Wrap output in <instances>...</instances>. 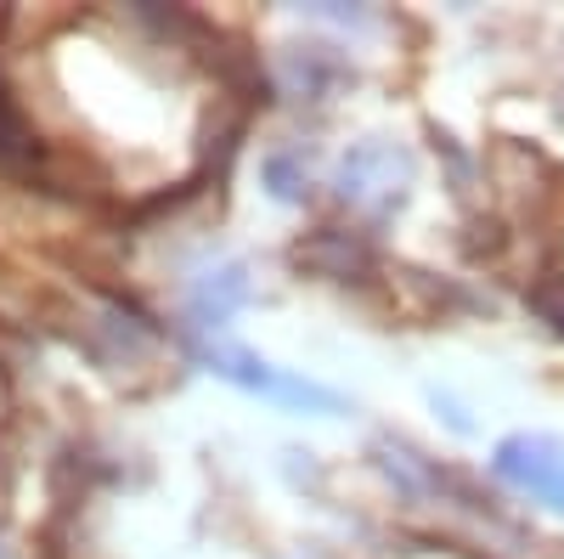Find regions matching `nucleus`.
Listing matches in <instances>:
<instances>
[{"label": "nucleus", "mask_w": 564, "mask_h": 559, "mask_svg": "<svg viewBox=\"0 0 564 559\" xmlns=\"http://www.w3.org/2000/svg\"><path fill=\"white\" fill-rule=\"evenodd\" d=\"M209 367L220 373V379H231V385H243V390H265V396L294 401V407H322V412H334V407H339V396H334V390H322V385H311V379H294V373H276V367L254 362L249 351H215V356H209Z\"/></svg>", "instance_id": "f257e3e1"}, {"label": "nucleus", "mask_w": 564, "mask_h": 559, "mask_svg": "<svg viewBox=\"0 0 564 559\" xmlns=\"http://www.w3.org/2000/svg\"><path fill=\"white\" fill-rule=\"evenodd\" d=\"M401 181H406V159L395 148H356L339 170V186H345V198L350 204H395L401 198Z\"/></svg>", "instance_id": "f03ea898"}, {"label": "nucleus", "mask_w": 564, "mask_h": 559, "mask_svg": "<svg viewBox=\"0 0 564 559\" xmlns=\"http://www.w3.org/2000/svg\"><path fill=\"white\" fill-rule=\"evenodd\" d=\"M497 475L513 481V486H525L536 497L553 492V481L564 475V452L547 441V436H513L497 447Z\"/></svg>", "instance_id": "7ed1b4c3"}, {"label": "nucleus", "mask_w": 564, "mask_h": 559, "mask_svg": "<svg viewBox=\"0 0 564 559\" xmlns=\"http://www.w3.org/2000/svg\"><path fill=\"white\" fill-rule=\"evenodd\" d=\"M243 300H249V277L238 266H220V271H209L204 283L193 289V316L204 322V329H220V322L238 311Z\"/></svg>", "instance_id": "20e7f679"}]
</instances>
